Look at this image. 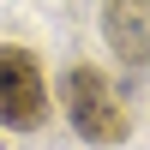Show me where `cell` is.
Masks as SVG:
<instances>
[{
  "label": "cell",
  "mask_w": 150,
  "mask_h": 150,
  "mask_svg": "<svg viewBox=\"0 0 150 150\" xmlns=\"http://www.w3.org/2000/svg\"><path fill=\"white\" fill-rule=\"evenodd\" d=\"M66 120L78 126L84 144H120L132 132L126 102L114 96V84H108L96 66H72L66 72Z\"/></svg>",
  "instance_id": "obj_1"
},
{
  "label": "cell",
  "mask_w": 150,
  "mask_h": 150,
  "mask_svg": "<svg viewBox=\"0 0 150 150\" xmlns=\"http://www.w3.org/2000/svg\"><path fill=\"white\" fill-rule=\"evenodd\" d=\"M48 120V84L24 48L0 42V126L6 132H36Z\"/></svg>",
  "instance_id": "obj_2"
},
{
  "label": "cell",
  "mask_w": 150,
  "mask_h": 150,
  "mask_svg": "<svg viewBox=\"0 0 150 150\" xmlns=\"http://www.w3.org/2000/svg\"><path fill=\"white\" fill-rule=\"evenodd\" d=\"M102 36L126 66H150V0H108Z\"/></svg>",
  "instance_id": "obj_3"
}]
</instances>
